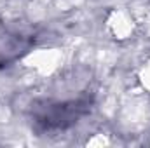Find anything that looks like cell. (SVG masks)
<instances>
[{"label": "cell", "instance_id": "6da1fadb", "mask_svg": "<svg viewBox=\"0 0 150 148\" xmlns=\"http://www.w3.org/2000/svg\"><path fill=\"white\" fill-rule=\"evenodd\" d=\"M93 106V98L80 96L70 101H42L32 105V122L38 132L65 131L77 124Z\"/></svg>", "mask_w": 150, "mask_h": 148}, {"label": "cell", "instance_id": "7a4b0ae2", "mask_svg": "<svg viewBox=\"0 0 150 148\" xmlns=\"http://www.w3.org/2000/svg\"><path fill=\"white\" fill-rule=\"evenodd\" d=\"M28 49V42L21 35H5L0 38V66H7Z\"/></svg>", "mask_w": 150, "mask_h": 148}]
</instances>
